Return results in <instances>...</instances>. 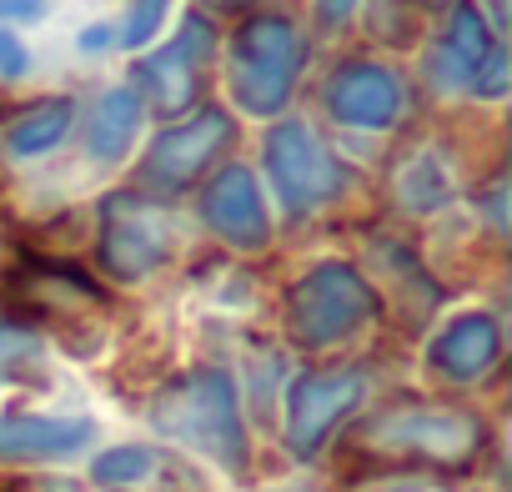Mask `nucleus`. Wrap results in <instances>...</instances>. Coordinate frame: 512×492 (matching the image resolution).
Instances as JSON below:
<instances>
[{"label": "nucleus", "instance_id": "f257e3e1", "mask_svg": "<svg viewBox=\"0 0 512 492\" xmlns=\"http://www.w3.org/2000/svg\"><path fill=\"white\" fill-rule=\"evenodd\" d=\"M151 427L176 437L181 447L221 462L226 472H246L251 442H246V427H241L236 382L216 367H196V372L166 382L151 397Z\"/></svg>", "mask_w": 512, "mask_h": 492}, {"label": "nucleus", "instance_id": "f03ea898", "mask_svg": "<svg viewBox=\"0 0 512 492\" xmlns=\"http://www.w3.org/2000/svg\"><path fill=\"white\" fill-rule=\"evenodd\" d=\"M357 452L372 457H417L432 467H467L487 447V427L472 412L432 407V402H402L377 417H367L352 437Z\"/></svg>", "mask_w": 512, "mask_h": 492}, {"label": "nucleus", "instance_id": "7ed1b4c3", "mask_svg": "<svg viewBox=\"0 0 512 492\" xmlns=\"http://www.w3.org/2000/svg\"><path fill=\"white\" fill-rule=\"evenodd\" d=\"M307 41L287 16H251L231 36V101L246 116H277L297 86Z\"/></svg>", "mask_w": 512, "mask_h": 492}, {"label": "nucleus", "instance_id": "20e7f679", "mask_svg": "<svg viewBox=\"0 0 512 492\" xmlns=\"http://www.w3.org/2000/svg\"><path fill=\"white\" fill-rule=\"evenodd\" d=\"M372 317H377V292L347 262H322L287 292V332L312 352L347 342Z\"/></svg>", "mask_w": 512, "mask_h": 492}, {"label": "nucleus", "instance_id": "39448f33", "mask_svg": "<svg viewBox=\"0 0 512 492\" xmlns=\"http://www.w3.org/2000/svg\"><path fill=\"white\" fill-rule=\"evenodd\" d=\"M171 216L146 191H116L101 206V262L116 282H141L171 257Z\"/></svg>", "mask_w": 512, "mask_h": 492}, {"label": "nucleus", "instance_id": "423d86ee", "mask_svg": "<svg viewBox=\"0 0 512 492\" xmlns=\"http://www.w3.org/2000/svg\"><path fill=\"white\" fill-rule=\"evenodd\" d=\"M267 171H272V191L282 196L287 211H317L327 206L342 186H347V171L342 161L322 146V136L302 121H282L272 126L267 136Z\"/></svg>", "mask_w": 512, "mask_h": 492}, {"label": "nucleus", "instance_id": "0eeeda50", "mask_svg": "<svg viewBox=\"0 0 512 492\" xmlns=\"http://www.w3.org/2000/svg\"><path fill=\"white\" fill-rule=\"evenodd\" d=\"M216 51V31L206 16H186V26L176 31V41H166L161 51H151L141 66H136V81H141V101H151L156 116H181L191 111L196 91H201V71Z\"/></svg>", "mask_w": 512, "mask_h": 492}, {"label": "nucleus", "instance_id": "6e6552de", "mask_svg": "<svg viewBox=\"0 0 512 492\" xmlns=\"http://www.w3.org/2000/svg\"><path fill=\"white\" fill-rule=\"evenodd\" d=\"M362 377L357 372H307L292 382L287 397V447L297 457H317L322 442L357 412Z\"/></svg>", "mask_w": 512, "mask_h": 492}, {"label": "nucleus", "instance_id": "1a4fd4ad", "mask_svg": "<svg viewBox=\"0 0 512 492\" xmlns=\"http://www.w3.org/2000/svg\"><path fill=\"white\" fill-rule=\"evenodd\" d=\"M226 141H231V116L226 111H196L191 121H181V126H171L151 141L141 176H146L151 191H181L226 151Z\"/></svg>", "mask_w": 512, "mask_h": 492}, {"label": "nucleus", "instance_id": "9d476101", "mask_svg": "<svg viewBox=\"0 0 512 492\" xmlns=\"http://www.w3.org/2000/svg\"><path fill=\"white\" fill-rule=\"evenodd\" d=\"M201 216L221 241L241 246V252H256V246H267V236H272L262 186H256V176L246 166H226V171L211 176V186L201 191Z\"/></svg>", "mask_w": 512, "mask_h": 492}, {"label": "nucleus", "instance_id": "9b49d317", "mask_svg": "<svg viewBox=\"0 0 512 492\" xmlns=\"http://www.w3.org/2000/svg\"><path fill=\"white\" fill-rule=\"evenodd\" d=\"M327 111L342 126H362V131H387L402 116V81L387 66L372 61H352L327 81Z\"/></svg>", "mask_w": 512, "mask_h": 492}, {"label": "nucleus", "instance_id": "f8f14e48", "mask_svg": "<svg viewBox=\"0 0 512 492\" xmlns=\"http://www.w3.org/2000/svg\"><path fill=\"white\" fill-rule=\"evenodd\" d=\"M497 357H502V332L487 312L452 317L427 347V367L442 372L447 382H477Z\"/></svg>", "mask_w": 512, "mask_h": 492}, {"label": "nucleus", "instance_id": "ddd939ff", "mask_svg": "<svg viewBox=\"0 0 512 492\" xmlns=\"http://www.w3.org/2000/svg\"><path fill=\"white\" fill-rule=\"evenodd\" d=\"M492 51H497V41H492L482 11L472 6V0H457L452 21H447V31H442V46H437V56L427 61V71L437 76V86H472L477 66H482Z\"/></svg>", "mask_w": 512, "mask_h": 492}, {"label": "nucleus", "instance_id": "4468645a", "mask_svg": "<svg viewBox=\"0 0 512 492\" xmlns=\"http://www.w3.org/2000/svg\"><path fill=\"white\" fill-rule=\"evenodd\" d=\"M91 442V422H61V417H0V457L41 462L66 457Z\"/></svg>", "mask_w": 512, "mask_h": 492}, {"label": "nucleus", "instance_id": "2eb2a0df", "mask_svg": "<svg viewBox=\"0 0 512 492\" xmlns=\"http://www.w3.org/2000/svg\"><path fill=\"white\" fill-rule=\"evenodd\" d=\"M141 96L136 91H106L101 96V106L91 111V126H86V151L96 156V161H121L126 151H131V141H136V131H141Z\"/></svg>", "mask_w": 512, "mask_h": 492}, {"label": "nucleus", "instance_id": "dca6fc26", "mask_svg": "<svg viewBox=\"0 0 512 492\" xmlns=\"http://www.w3.org/2000/svg\"><path fill=\"white\" fill-rule=\"evenodd\" d=\"M71 101L56 96V101H41V106H26L11 126H6V151L11 156H41L51 151L66 131H71Z\"/></svg>", "mask_w": 512, "mask_h": 492}, {"label": "nucleus", "instance_id": "f3484780", "mask_svg": "<svg viewBox=\"0 0 512 492\" xmlns=\"http://www.w3.org/2000/svg\"><path fill=\"white\" fill-rule=\"evenodd\" d=\"M166 467H171V462H166L161 452H151V447H111V452H101V457L91 462V477H96L101 487L131 492V487H151Z\"/></svg>", "mask_w": 512, "mask_h": 492}, {"label": "nucleus", "instance_id": "a211bd4d", "mask_svg": "<svg viewBox=\"0 0 512 492\" xmlns=\"http://www.w3.org/2000/svg\"><path fill=\"white\" fill-rule=\"evenodd\" d=\"M397 191H402V201H407L412 211H432V206L447 201L452 181H447V171H442V166L432 161V151H427V156H417V161L397 176Z\"/></svg>", "mask_w": 512, "mask_h": 492}, {"label": "nucleus", "instance_id": "6ab92c4d", "mask_svg": "<svg viewBox=\"0 0 512 492\" xmlns=\"http://www.w3.org/2000/svg\"><path fill=\"white\" fill-rule=\"evenodd\" d=\"M161 11H166V0H136V6H131V16H126V31H121V41H126V46H146V36L161 26Z\"/></svg>", "mask_w": 512, "mask_h": 492}, {"label": "nucleus", "instance_id": "aec40b11", "mask_svg": "<svg viewBox=\"0 0 512 492\" xmlns=\"http://www.w3.org/2000/svg\"><path fill=\"white\" fill-rule=\"evenodd\" d=\"M467 91H472V96H487V101H492V96H502V91H507V56H502V51H492V56L477 66V76H472V86H467Z\"/></svg>", "mask_w": 512, "mask_h": 492}, {"label": "nucleus", "instance_id": "412c9836", "mask_svg": "<svg viewBox=\"0 0 512 492\" xmlns=\"http://www.w3.org/2000/svg\"><path fill=\"white\" fill-rule=\"evenodd\" d=\"M26 71V46L16 31H0V76H21Z\"/></svg>", "mask_w": 512, "mask_h": 492}, {"label": "nucleus", "instance_id": "4be33fe9", "mask_svg": "<svg viewBox=\"0 0 512 492\" xmlns=\"http://www.w3.org/2000/svg\"><path fill=\"white\" fill-rule=\"evenodd\" d=\"M46 0H0V21H36Z\"/></svg>", "mask_w": 512, "mask_h": 492}, {"label": "nucleus", "instance_id": "5701e85b", "mask_svg": "<svg viewBox=\"0 0 512 492\" xmlns=\"http://www.w3.org/2000/svg\"><path fill=\"white\" fill-rule=\"evenodd\" d=\"M21 352H31V337L11 322H0V357H21Z\"/></svg>", "mask_w": 512, "mask_h": 492}, {"label": "nucleus", "instance_id": "b1692460", "mask_svg": "<svg viewBox=\"0 0 512 492\" xmlns=\"http://www.w3.org/2000/svg\"><path fill=\"white\" fill-rule=\"evenodd\" d=\"M317 11H322V21H347L357 11V0H317Z\"/></svg>", "mask_w": 512, "mask_h": 492}, {"label": "nucleus", "instance_id": "393cba45", "mask_svg": "<svg viewBox=\"0 0 512 492\" xmlns=\"http://www.w3.org/2000/svg\"><path fill=\"white\" fill-rule=\"evenodd\" d=\"M106 41H111V31H106V26H91V31L81 36V46H86V51H96V46H106Z\"/></svg>", "mask_w": 512, "mask_h": 492}, {"label": "nucleus", "instance_id": "a878e982", "mask_svg": "<svg viewBox=\"0 0 512 492\" xmlns=\"http://www.w3.org/2000/svg\"><path fill=\"white\" fill-rule=\"evenodd\" d=\"M211 6H241V0H211Z\"/></svg>", "mask_w": 512, "mask_h": 492}, {"label": "nucleus", "instance_id": "bb28decb", "mask_svg": "<svg viewBox=\"0 0 512 492\" xmlns=\"http://www.w3.org/2000/svg\"><path fill=\"white\" fill-rule=\"evenodd\" d=\"M422 6H442V0H422Z\"/></svg>", "mask_w": 512, "mask_h": 492}]
</instances>
